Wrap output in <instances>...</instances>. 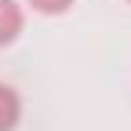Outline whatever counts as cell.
<instances>
[{
  "mask_svg": "<svg viewBox=\"0 0 131 131\" xmlns=\"http://www.w3.org/2000/svg\"><path fill=\"white\" fill-rule=\"evenodd\" d=\"M22 7L15 4V0H0V47H7L18 40V33H22Z\"/></svg>",
  "mask_w": 131,
  "mask_h": 131,
  "instance_id": "1",
  "label": "cell"
},
{
  "mask_svg": "<svg viewBox=\"0 0 131 131\" xmlns=\"http://www.w3.org/2000/svg\"><path fill=\"white\" fill-rule=\"evenodd\" d=\"M73 4H77V0H29V7L40 11V15H66Z\"/></svg>",
  "mask_w": 131,
  "mask_h": 131,
  "instance_id": "3",
  "label": "cell"
},
{
  "mask_svg": "<svg viewBox=\"0 0 131 131\" xmlns=\"http://www.w3.org/2000/svg\"><path fill=\"white\" fill-rule=\"evenodd\" d=\"M22 117V98L11 84H0V131H15Z\"/></svg>",
  "mask_w": 131,
  "mask_h": 131,
  "instance_id": "2",
  "label": "cell"
}]
</instances>
